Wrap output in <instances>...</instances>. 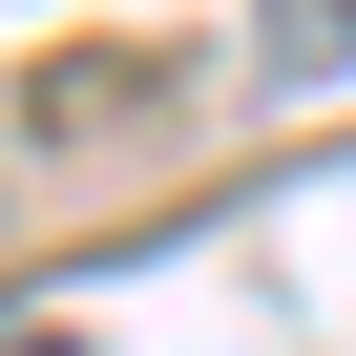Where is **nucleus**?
Instances as JSON below:
<instances>
[{"mask_svg":"<svg viewBox=\"0 0 356 356\" xmlns=\"http://www.w3.org/2000/svg\"><path fill=\"white\" fill-rule=\"evenodd\" d=\"M252 63H273V84H335V63H356V0H252Z\"/></svg>","mask_w":356,"mask_h":356,"instance_id":"obj_1","label":"nucleus"},{"mask_svg":"<svg viewBox=\"0 0 356 356\" xmlns=\"http://www.w3.org/2000/svg\"><path fill=\"white\" fill-rule=\"evenodd\" d=\"M22 356H63V335H22Z\"/></svg>","mask_w":356,"mask_h":356,"instance_id":"obj_2","label":"nucleus"}]
</instances>
